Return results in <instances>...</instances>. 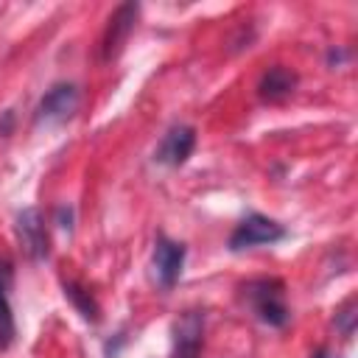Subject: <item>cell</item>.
Returning <instances> with one entry per match:
<instances>
[{"mask_svg":"<svg viewBox=\"0 0 358 358\" xmlns=\"http://www.w3.org/2000/svg\"><path fill=\"white\" fill-rule=\"evenodd\" d=\"M243 305L268 327H285L291 310L285 305V282L280 277H255L241 285Z\"/></svg>","mask_w":358,"mask_h":358,"instance_id":"obj_1","label":"cell"},{"mask_svg":"<svg viewBox=\"0 0 358 358\" xmlns=\"http://www.w3.org/2000/svg\"><path fill=\"white\" fill-rule=\"evenodd\" d=\"M11 120H14V115H11V112H3V123H0L3 137H6V131H8V126H11Z\"/></svg>","mask_w":358,"mask_h":358,"instance_id":"obj_16","label":"cell"},{"mask_svg":"<svg viewBox=\"0 0 358 358\" xmlns=\"http://www.w3.org/2000/svg\"><path fill=\"white\" fill-rule=\"evenodd\" d=\"M324 62H327L330 67H341L344 62H350V50H347V48H341V45H333V48H327Z\"/></svg>","mask_w":358,"mask_h":358,"instance_id":"obj_14","label":"cell"},{"mask_svg":"<svg viewBox=\"0 0 358 358\" xmlns=\"http://www.w3.org/2000/svg\"><path fill=\"white\" fill-rule=\"evenodd\" d=\"M73 218H76V210H73V204H67V201L53 210V221H56L64 232H73Z\"/></svg>","mask_w":358,"mask_h":358,"instance_id":"obj_13","label":"cell"},{"mask_svg":"<svg viewBox=\"0 0 358 358\" xmlns=\"http://www.w3.org/2000/svg\"><path fill=\"white\" fill-rule=\"evenodd\" d=\"M14 235H17V243L28 260L42 263L50 257V235H48V224H45V215L39 207H25L17 213Z\"/></svg>","mask_w":358,"mask_h":358,"instance_id":"obj_3","label":"cell"},{"mask_svg":"<svg viewBox=\"0 0 358 358\" xmlns=\"http://www.w3.org/2000/svg\"><path fill=\"white\" fill-rule=\"evenodd\" d=\"M285 235H288V229L280 221H274L263 213H246L235 224V229L227 241V249L229 252H243V249H255V246H271V243L282 241Z\"/></svg>","mask_w":358,"mask_h":358,"instance_id":"obj_2","label":"cell"},{"mask_svg":"<svg viewBox=\"0 0 358 358\" xmlns=\"http://www.w3.org/2000/svg\"><path fill=\"white\" fill-rule=\"evenodd\" d=\"M193 148H196V129L190 123H173L162 134V140L157 143L151 159L157 165H165V168H179L190 159Z\"/></svg>","mask_w":358,"mask_h":358,"instance_id":"obj_7","label":"cell"},{"mask_svg":"<svg viewBox=\"0 0 358 358\" xmlns=\"http://www.w3.org/2000/svg\"><path fill=\"white\" fill-rule=\"evenodd\" d=\"M129 341V336L120 330V333H115V338H109L106 344H103V352H106V358H117V352L123 350V344Z\"/></svg>","mask_w":358,"mask_h":358,"instance_id":"obj_15","label":"cell"},{"mask_svg":"<svg viewBox=\"0 0 358 358\" xmlns=\"http://www.w3.org/2000/svg\"><path fill=\"white\" fill-rule=\"evenodd\" d=\"M8 288H11V263L6 257H0V350L11 347L14 336H17V324H14V310H11V299H8Z\"/></svg>","mask_w":358,"mask_h":358,"instance_id":"obj_10","label":"cell"},{"mask_svg":"<svg viewBox=\"0 0 358 358\" xmlns=\"http://www.w3.org/2000/svg\"><path fill=\"white\" fill-rule=\"evenodd\" d=\"M171 358H199L204 341V310H185L171 327Z\"/></svg>","mask_w":358,"mask_h":358,"instance_id":"obj_8","label":"cell"},{"mask_svg":"<svg viewBox=\"0 0 358 358\" xmlns=\"http://www.w3.org/2000/svg\"><path fill=\"white\" fill-rule=\"evenodd\" d=\"M137 17H140V6L137 3H120L109 14L106 28L101 34V62H115L123 53L126 42H129V36H131V31L137 25Z\"/></svg>","mask_w":358,"mask_h":358,"instance_id":"obj_6","label":"cell"},{"mask_svg":"<svg viewBox=\"0 0 358 358\" xmlns=\"http://www.w3.org/2000/svg\"><path fill=\"white\" fill-rule=\"evenodd\" d=\"M310 358H327V350H324V347H319V350H313V352H310Z\"/></svg>","mask_w":358,"mask_h":358,"instance_id":"obj_17","label":"cell"},{"mask_svg":"<svg viewBox=\"0 0 358 358\" xmlns=\"http://www.w3.org/2000/svg\"><path fill=\"white\" fill-rule=\"evenodd\" d=\"M185 257H187V246L168 238L165 232H159L154 238V249H151V271H154V280L162 291H171L182 271H185Z\"/></svg>","mask_w":358,"mask_h":358,"instance_id":"obj_4","label":"cell"},{"mask_svg":"<svg viewBox=\"0 0 358 358\" xmlns=\"http://www.w3.org/2000/svg\"><path fill=\"white\" fill-rule=\"evenodd\" d=\"M355 319H358V310H355V299H347L338 310H336V330L344 336V338H350L352 333H355Z\"/></svg>","mask_w":358,"mask_h":358,"instance_id":"obj_12","label":"cell"},{"mask_svg":"<svg viewBox=\"0 0 358 358\" xmlns=\"http://www.w3.org/2000/svg\"><path fill=\"white\" fill-rule=\"evenodd\" d=\"M62 291H64V296L70 299V305L76 308V313H78L84 322H90V324H98V322H101V305H98V299H95L81 282H76V280H62Z\"/></svg>","mask_w":358,"mask_h":358,"instance_id":"obj_11","label":"cell"},{"mask_svg":"<svg viewBox=\"0 0 358 358\" xmlns=\"http://www.w3.org/2000/svg\"><path fill=\"white\" fill-rule=\"evenodd\" d=\"M76 109H78V87L73 81H56L39 98V103L34 109V123L59 126V123L70 120L76 115Z\"/></svg>","mask_w":358,"mask_h":358,"instance_id":"obj_5","label":"cell"},{"mask_svg":"<svg viewBox=\"0 0 358 358\" xmlns=\"http://www.w3.org/2000/svg\"><path fill=\"white\" fill-rule=\"evenodd\" d=\"M296 84H299V76H296L291 67H285V64H271V67H266V70L260 73V78H257V98L266 101V103H280V101H285L288 95H294Z\"/></svg>","mask_w":358,"mask_h":358,"instance_id":"obj_9","label":"cell"}]
</instances>
